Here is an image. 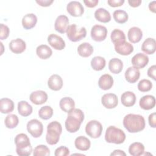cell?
Returning <instances> with one entry per match:
<instances>
[{
    "label": "cell",
    "instance_id": "6",
    "mask_svg": "<svg viewBox=\"0 0 156 156\" xmlns=\"http://www.w3.org/2000/svg\"><path fill=\"white\" fill-rule=\"evenodd\" d=\"M66 32L68 39L73 42L79 41L85 38L87 35L85 27H81L78 29L77 25L75 24L69 25Z\"/></svg>",
    "mask_w": 156,
    "mask_h": 156
},
{
    "label": "cell",
    "instance_id": "30",
    "mask_svg": "<svg viewBox=\"0 0 156 156\" xmlns=\"http://www.w3.org/2000/svg\"><path fill=\"white\" fill-rule=\"evenodd\" d=\"M36 53L37 56L43 60L49 58L52 54V49L46 44H41L36 49Z\"/></svg>",
    "mask_w": 156,
    "mask_h": 156
},
{
    "label": "cell",
    "instance_id": "19",
    "mask_svg": "<svg viewBox=\"0 0 156 156\" xmlns=\"http://www.w3.org/2000/svg\"><path fill=\"white\" fill-rule=\"evenodd\" d=\"M139 105L144 110H151L155 105V98L152 95H145L140 99Z\"/></svg>",
    "mask_w": 156,
    "mask_h": 156
},
{
    "label": "cell",
    "instance_id": "33",
    "mask_svg": "<svg viewBox=\"0 0 156 156\" xmlns=\"http://www.w3.org/2000/svg\"><path fill=\"white\" fill-rule=\"evenodd\" d=\"M93 52V46L87 42H84L80 44L77 48V52L79 55L83 57H90Z\"/></svg>",
    "mask_w": 156,
    "mask_h": 156
},
{
    "label": "cell",
    "instance_id": "37",
    "mask_svg": "<svg viewBox=\"0 0 156 156\" xmlns=\"http://www.w3.org/2000/svg\"><path fill=\"white\" fill-rule=\"evenodd\" d=\"M113 16L115 21L119 24L125 23L128 20L129 18L127 12L121 9L115 10L113 13Z\"/></svg>",
    "mask_w": 156,
    "mask_h": 156
},
{
    "label": "cell",
    "instance_id": "15",
    "mask_svg": "<svg viewBox=\"0 0 156 156\" xmlns=\"http://www.w3.org/2000/svg\"><path fill=\"white\" fill-rule=\"evenodd\" d=\"M9 48L10 51L15 54H21L23 52L26 48V44L21 38H16L12 40L9 43Z\"/></svg>",
    "mask_w": 156,
    "mask_h": 156
},
{
    "label": "cell",
    "instance_id": "3",
    "mask_svg": "<svg viewBox=\"0 0 156 156\" xmlns=\"http://www.w3.org/2000/svg\"><path fill=\"white\" fill-rule=\"evenodd\" d=\"M14 141L16 144V152L18 155H30L31 154L32 147L26 134H18Z\"/></svg>",
    "mask_w": 156,
    "mask_h": 156
},
{
    "label": "cell",
    "instance_id": "9",
    "mask_svg": "<svg viewBox=\"0 0 156 156\" xmlns=\"http://www.w3.org/2000/svg\"><path fill=\"white\" fill-rule=\"evenodd\" d=\"M107 35V28L102 25L96 24L93 26L91 30V37L96 41H104Z\"/></svg>",
    "mask_w": 156,
    "mask_h": 156
},
{
    "label": "cell",
    "instance_id": "45",
    "mask_svg": "<svg viewBox=\"0 0 156 156\" xmlns=\"http://www.w3.org/2000/svg\"><path fill=\"white\" fill-rule=\"evenodd\" d=\"M156 114L155 113H152L149 115L148 118L149 124L151 127L155 128L156 127Z\"/></svg>",
    "mask_w": 156,
    "mask_h": 156
},
{
    "label": "cell",
    "instance_id": "29",
    "mask_svg": "<svg viewBox=\"0 0 156 156\" xmlns=\"http://www.w3.org/2000/svg\"><path fill=\"white\" fill-rule=\"evenodd\" d=\"M14 109V102L9 98H1L0 100V110L2 113H9Z\"/></svg>",
    "mask_w": 156,
    "mask_h": 156
},
{
    "label": "cell",
    "instance_id": "25",
    "mask_svg": "<svg viewBox=\"0 0 156 156\" xmlns=\"http://www.w3.org/2000/svg\"><path fill=\"white\" fill-rule=\"evenodd\" d=\"M121 101L124 106L127 107H132L135 104L136 96L132 91H127L122 94Z\"/></svg>",
    "mask_w": 156,
    "mask_h": 156
},
{
    "label": "cell",
    "instance_id": "31",
    "mask_svg": "<svg viewBox=\"0 0 156 156\" xmlns=\"http://www.w3.org/2000/svg\"><path fill=\"white\" fill-rule=\"evenodd\" d=\"M108 68L112 73L119 74L122 70L123 63L118 58H113L109 61Z\"/></svg>",
    "mask_w": 156,
    "mask_h": 156
},
{
    "label": "cell",
    "instance_id": "18",
    "mask_svg": "<svg viewBox=\"0 0 156 156\" xmlns=\"http://www.w3.org/2000/svg\"><path fill=\"white\" fill-rule=\"evenodd\" d=\"M115 50L119 54L127 55L133 51V46L130 43L125 41L119 44H115Z\"/></svg>",
    "mask_w": 156,
    "mask_h": 156
},
{
    "label": "cell",
    "instance_id": "24",
    "mask_svg": "<svg viewBox=\"0 0 156 156\" xmlns=\"http://www.w3.org/2000/svg\"><path fill=\"white\" fill-rule=\"evenodd\" d=\"M156 49V41L153 38H146L142 44L141 50L146 54H152Z\"/></svg>",
    "mask_w": 156,
    "mask_h": 156
},
{
    "label": "cell",
    "instance_id": "5",
    "mask_svg": "<svg viewBox=\"0 0 156 156\" xmlns=\"http://www.w3.org/2000/svg\"><path fill=\"white\" fill-rule=\"evenodd\" d=\"M105 140L107 143L121 144L126 140V134L121 129L111 126H109L105 131Z\"/></svg>",
    "mask_w": 156,
    "mask_h": 156
},
{
    "label": "cell",
    "instance_id": "10",
    "mask_svg": "<svg viewBox=\"0 0 156 156\" xmlns=\"http://www.w3.org/2000/svg\"><path fill=\"white\" fill-rule=\"evenodd\" d=\"M67 12L69 15L74 17L81 16L84 12V8L79 1H73L69 2L66 6Z\"/></svg>",
    "mask_w": 156,
    "mask_h": 156
},
{
    "label": "cell",
    "instance_id": "47",
    "mask_svg": "<svg viewBox=\"0 0 156 156\" xmlns=\"http://www.w3.org/2000/svg\"><path fill=\"white\" fill-rule=\"evenodd\" d=\"M98 0H84L83 2L85 5L89 8H93L96 7L98 4Z\"/></svg>",
    "mask_w": 156,
    "mask_h": 156
},
{
    "label": "cell",
    "instance_id": "13",
    "mask_svg": "<svg viewBox=\"0 0 156 156\" xmlns=\"http://www.w3.org/2000/svg\"><path fill=\"white\" fill-rule=\"evenodd\" d=\"M132 63L134 67L137 69L144 68L149 62V57L144 54L137 53L132 58Z\"/></svg>",
    "mask_w": 156,
    "mask_h": 156
},
{
    "label": "cell",
    "instance_id": "27",
    "mask_svg": "<svg viewBox=\"0 0 156 156\" xmlns=\"http://www.w3.org/2000/svg\"><path fill=\"white\" fill-rule=\"evenodd\" d=\"M74 145L78 150L85 151L90 149L91 143L88 138L84 136H79L75 139Z\"/></svg>",
    "mask_w": 156,
    "mask_h": 156
},
{
    "label": "cell",
    "instance_id": "49",
    "mask_svg": "<svg viewBox=\"0 0 156 156\" xmlns=\"http://www.w3.org/2000/svg\"><path fill=\"white\" fill-rule=\"evenodd\" d=\"M128 3L132 7H136L140 6L141 3V0H129Z\"/></svg>",
    "mask_w": 156,
    "mask_h": 156
},
{
    "label": "cell",
    "instance_id": "1",
    "mask_svg": "<svg viewBox=\"0 0 156 156\" xmlns=\"http://www.w3.org/2000/svg\"><path fill=\"white\" fill-rule=\"evenodd\" d=\"M123 126L130 133H136L143 130L145 127V120L143 116L130 113L123 119Z\"/></svg>",
    "mask_w": 156,
    "mask_h": 156
},
{
    "label": "cell",
    "instance_id": "4",
    "mask_svg": "<svg viewBox=\"0 0 156 156\" xmlns=\"http://www.w3.org/2000/svg\"><path fill=\"white\" fill-rule=\"evenodd\" d=\"M62 132V125L57 121L51 122L47 126V133L46 140L50 145L56 144L60 139V135Z\"/></svg>",
    "mask_w": 156,
    "mask_h": 156
},
{
    "label": "cell",
    "instance_id": "7",
    "mask_svg": "<svg viewBox=\"0 0 156 156\" xmlns=\"http://www.w3.org/2000/svg\"><path fill=\"white\" fill-rule=\"evenodd\" d=\"M102 126L98 121L91 120L86 124V133L92 138H99L102 132Z\"/></svg>",
    "mask_w": 156,
    "mask_h": 156
},
{
    "label": "cell",
    "instance_id": "14",
    "mask_svg": "<svg viewBox=\"0 0 156 156\" xmlns=\"http://www.w3.org/2000/svg\"><path fill=\"white\" fill-rule=\"evenodd\" d=\"M48 42L49 44L56 50H62L65 47V42L63 38L56 35V34H50L48 37Z\"/></svg>",
    "mask_w": 156,
    "mask_h": 156
},
{
    "label": "cell",
    "instance_id": "44",
    "mask_svg": "<svg viewBox=\"0 0 156 156\" xmlns=\"http://www.w3.org/2000/svg\"><path fill=\"white\" fill-rule=\"evenodd\" d=\"M124 2V0H108V4L113 7H119L122 5Z\"/></svg>",
    "mask_w": 156,
    "mask_h": 156
},
{
    "label": "cell",
    "instance_id": "2",
    "mask_svg": "<svg viewBox=\"0 0 156 156\" xmlns=\"http://www.w3.org/2000/svg\"><path fill=\"white\" fill-rule=\"evenodd\" d=\"M84 120L83 112L79 108H74L68 113L65 121V128L70 133H74L79 130L80 125Z\"/></svg>",
    "mask_w": 156,
    "mask_h": 156
},
{
    "label": "cell",
    "instance_id": "22",
    "mask_svg": "<svg viewBox=\"0 0 156 156\" xmlns=\"http://www.w3.org/2000/svg\"><path fill=\"white\" fill-rule=\"evenodd\" d=\"M127 37L131 43H138L143 37V32L138 27H132L128 31Z\"/></svg>",
    "mask_w": 156,
    "mask_h": 156
},
{
    "label": "cell",
    "instance_id": "38",
    "mask_svg": "<svg viewBox=\"0 0 156 156\" xmlns=\"http://www.w3.org/2000/svg\"><path fill=\"white\" fill-rule=\"evenodd\" d=\"M19 123V119L18 116L14 114L8 115L4 120V124L7 128L13 129L16 127Z\"/></svg>",
    "mask_w": 156,
    "mask_h": 156
},
{
    "label": "cell",
    "instance_id": "16",
    "mask_svg": "<svg viewBox=\"0 0 156 156\" xmlns=\"http://www.w3.org/2000/svg\"><path fill=\"white\" fill-rule=\"evenodd\" d=\"M30 101L36 105H41L46 102L48 100L47 93L42 90L33 91L30 95Z\"/></svg>",
    "mask_w": 156,
    "mask_h": 156
},
{
    "label": "cell",
    "instance_id": "50",
    "mask_svg": "<svg viewBox=\"0 0 156 156\" xmlns=\"http://www.w3.org/2000/svg\"><path fill=\"white\" fill-rule=\"evenodd\" d=\"M110 155H111V156H112V155H113H113H115V156H116V155H120V156L124 155V156H126V153H125L123 151H122V150L116 149V150L113 151V152L110 154Z\"/></svg>",
    "mask_w": 156,
    "mask_h": 156
},
{
    "label": "cell",
    "instance_id": "20",
    "mask_svg": "<svg viewBox=\"0 0 156 156\" xmlns=\"http://www.w3.org/2000/svg\"><path fill=\"white\" fill-rule=\"evenodd\" d=\"M140 72L138 69L134 66L129 67L125 72L126 80L131 83L136 82L140 78Z\"/></svg>",
    "mask_w": 156,
    "mask_h": 156
},
{
    "label": "cell",
    "instance_id": "17",
    "mask_svg": "<svg viewBox=\"0 0 156 156\" xmlns=\"http://www.w3.org/2000/svg\"><path fill=\"white\" fill-rule=\"evenodd\" d=\"M62 78L58 74L51 75L48 80V85L50 89L54 91H58L63 87Z\"/></svg>",
    "mask_w": 156,
    "mask_h": 156
},
{
    "label": "cell",
    "instance_id": "26",
    "mask_svg": "<svg viewBox=\"0 0 156 156\" xmlns=\"http://www.w3.org/2000/svg\"><path fill=\"white\" fill-rule=\"evenodd\" d=\"M59 105L62 110L68 113L74 109L75 102L71 98L64 97L60 99Z\"/></svg>",
    "mask_w": 156,
    "mask_h": 156
},
{
    "label": "cell",
    "instance_id": "34",
    "mask_svg": "<svg viewBox=\"0 0 156 156\" xmlns=\"http://www.w3.org/2000/svg\"><path fill=\"white\" fill-rule=\"evenodd\" d=\"M129 152L132 156H140L143 155L144 152V146L140 142L133 143L129 147Z\"/></svg>",
    "mask_w": 156,
    "mask_h": 156
},
{
    "label": "cell",
    "instance_id": "40",
    "mask_svg": "<svg viewBox=\"0 0 156 156\" xmlns=\"http://www.w3.org/2000/svg\"><path fill=\"white\" fill-rule=\"evenodd\" d=\"M33 155L34 156H48L50 155V151L46 145L40 144L35 147Z\"/></svg>",
    "mask_w": 156,
    "mask_h": 156
},
{
    "label": "cell",
    "instance_id": "11",
    "mask_svg": "<svg viewBox=\"0 0 156 156\" xmlns=\"http://www.w3.org/2000/svg\"><path fill=\"white\" fill-rule=\"evenodd\" d=\"M102 104L104 107L111 109L116 107L118 104V99L115 94L106 93L101 98Z\"/></svg>",
    "mask_w": 156,
    "mask_h": 156
},
{
    "label": "cell",
    "instance_id": "51",
    "mask_svg": "<svg viewBox=\"0 0 156 156\" xmlns=\"http://www.w3.org/2000/svg\"><path fill=\"white\" fill-rule=\"evenodd\" d=\"M155 2H156L155 1H153L149 4V10L154 13L155 12Z\"/></svg>",
    "mask_w": 156,
    "mask_h": 156
},
{
    "label": "cell",
    "instance_id": "32",
    "mask_svg": "<svg viewBox=\"0 0 156 156\" xmlns=\"http://www.w3.org/2000/svg\"><path fill=\"white\" fill-rule=\"evenodd\" d=\"M18 111L20 115L26 117L32 112V107L27 101H21L18 104Z\"/></svg>",
    "mask_w": 156,
    "mask_h": 156
},
{
    "label": "cell",
    "instance_id": "12",
    "mask_svg": "<svg viewBox=\"0 0 156 156\" xmlns=\"http://www.w3.org/2000/svg\"><path fill=\"white\" fill-rule=\"evenodd\" d=\"M68 26L69 19L66 16L61 15L57 16L54 24V28L57 32L60 34L65 33Z\"/></svg>",
    "mask_w": 156,
    "mask_h": 156
},
{
    "label": "cell",
    "instance_id": "42",
    "mask_svg": "<svg viewBox=\"0 0 156 156\" xmlns=\"http://www.w3.org/2000/svg\"><path fill=\"white\" fill-rule=\"evenodd\" d=\"M69 154V150L68 147L62 146L57 147L54 152L55 156H66Z\"/></svg>",
    "mask_w": 156,
    "mask_h": 156
},
{
    "label": "cell",
    "instance_id": "48",
    "mask_svg": "<svg viewBox=\"0 0 156 156\" xmlns=\"http://www.w3.org/2000/svg\"><path fill=\"white\" fill-rule=\"evenodd\" d=\"M54 2L53 0H37L36 2L42 7H48Z\"/></svg>",
    "mask_w": 156,
    "mask_h": 156
},
{
    "label": "cell",
    "instance_id": "43",
    "mask_svg": "<svg viewBox=\"0 0 156 156\" xmlns=\"http://www.w3.org/2000/svg\"><path fill=\"white\" fill-rule=\"evenodd\" d=\"M0 29H1V32H0V38L1 40H5L9 35L10 30L7 26L1 24L0 25Z\"/></svg>",
    "mask_w": 156,
    "mask_h": 156
},
{
    "label": "cell",
    "instance_id": "35",
    "mask_svg": "<svg viewBox=\"0 0 156 156\" xmlns=\"http://www.w3.org/2000/svg\"><path fill=\"white\" fill-rule=\"evenodd\" d=\"M110 38L114 45L126 41V35L124 32L118 29H115L112 32Z\"/></svg>",
    "mask_w": 156,
    "mask_h": 156
},
{
    "label": "cell",
    "instance_id": "21",
    "mask_svg": "<svg viewBox=\"0 0 156 156\" xmlns=\"http://www.w3.org/2000/svg\"><path fill=\"white\" fill-rule=\"evenodd\" d=\"M113 85V79L108 74L102 75L98 80V85L99 88L103 90L110 89Z\"/></svg>",
    "mask_w": 156,
    "mask_h": 156
},
{
    "label": "cell",
    "instance_id": "36",
    "mask_svg": "<svg viewBox=\"0 0 156 156\" xmlns=\"http://www.w3.org/2000/svg\"><path fill=\"white\" fill-rule=\"evenodd\" d=\"M91 66L95 71H101L105 66V60L101 56L94 57L91 60Z\"/></svg>",
    "mask_w": 156,
    "mask_h": 156
},
{
    "label": "cell",
    "instance_id": "46",
    "mask_svg": "<svg viewBox=\"0 0 156 156\" xmlns=\"http://www.w3.org/2000/svg\"><path fill=\"white\" fill-rule=\"evenodd\" d=\"M155 71H156V66L155 65L149 67L147 70V76L151 77L154 80H155Z\"/></svg>",
    "mask_w": 156,
    "mask_h": 156
},
{
    "label": "cell",
    "instance_id": "28",
    "mask_svg": "<svg viewBox=\"0 0 156 156\" xmlns=\"http://www.w3.org/2000/svg\"><path fill=\"white\" fill-rule=\"evenodd\" d=\"M95 18L104 23L109 22L111 20V15L108 10L104 8H99L94 12Z\"/></svg>",
    "mask_w": 156,
    "mask_h": 156
},
{
    "label": "cell",
    "instance_id": "41",
    "mask_svg": "<svg viewBox=\"0 0 156 156\" xmlns=\"http://www.w3.org/2000/svg\"><path fill=\"white\" fill-rule=\"evenodd\" d=\"M152 87V82L148 79H142L138 84V89L141 92H147L151 90Z\"/></svg>",
    "mask_w": 156,
    "mask_h": 156
},
{
    "label": "cell",
    "instance_id": "23",
    "mask_svg": "<svg viewBox=\"0 0 156 156\" xmlns=\"http://www.w3.org/2000/svg\"><path fill=\"white\" fill-rule=\"evenodd\" d=\"M37 22V17L34 13H27L22 19V25L25 29H31L34 27Z\"/></svg>",
    "mask_w": 156,
    "mask_h": 156
},
{
    "label": "cell",
    "instance_id": "8",
    "mask_svg": "<svg viewBox=\"0 0 156 156\" xmlns=\"http://www.w3.org/2000/svg\"><path fill=\"white\" fill-rule=\"evenodd\" d=\"M27 130L33 137L38 138L43 133V126L39 120L33 119L27 123Z\"/></svg>",
    "mask_w": 156,
    "mask_h": 156
},
{
    "label": "cell",
    "instance_id": "39",
    "mask_svg": "<svg viewBox=\"0 0 156 156\" xmlns=\"http://www.w3.org/2000/svg\"><path fill=\"white\" fill-rule=\"evenodd\" d=\"M53 115V109L49 105L42 107L38 111V116L40 118L47 120L50 119Z\"/></svg>",
    "mask_w": 156,
    "mask_h": 156
}]
</instances>
